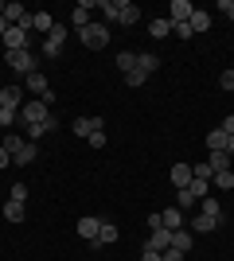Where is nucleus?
I'll use <instances>...</instances> for the list:
<instances>
[{"instance_id": "f257e3e1", "label": "nucleus", "mask_w": 234, "mask_h": 261, "mask_svg": "<svg viewBox=\"0 0 234 261\" xmlns=\"http://www.w3.org/2000/svg\"><path fill=\"white\" fill-rule=\"evenodd\" d=\"M82 43L90 47V51H101V47L110 43V28H106V23H90V28H82Z\"/></svg>"}, {"instance_id": "f03ea898", "label": "nucleus", "mask_w": 234, "mask_h": 261, "mask_svg": "<svg viewBox=\"0 0 234 261\" xmlns=\"http://www.w3.org/2000/svg\"><path fill=\"white\" fill-rule=\"evenodd\" d=\"M20 117H23V125H39V121H47V117H55L51 109L43 106V101L35 98V101H23V109H20Z\"/></svg>"}, {"instance_id": "7ed1b4c3", "label": "nucleus", "mask_w": 234, "mask_h": 261, "mask_svg": "<svg viewBox=\"0 0 234 261\" xmlns=\"http://www.w3.org/2000/svg\"><path fill=\"white\" fill-rule=\"evenodd\" d=\"M63 43H67V23H55V28H51V35L43 39V55H51V59H55V55L63 51Z\"/></svg>"}, {"instance_id": "20e7f679", "label": "nucleus", "mask_w": 234, "mask_h": 261, "mask_svg": "<svg viewBox=\"0 0 234 261\" xmlns=\"http://www.w3.org/2000/svg\"><path fill=\"white\" fill-rule=\"evenodd\" d=\"M8 66L20 70V74H32L35 70V55L32 51H8Z\"/></svg>"}, {"instance_id": "39448f33", "label": "nucleus", "mask_w": 234, "mask_h": 261, "mask_svg": "<svg viewBox=\"0 0 234 261\" xmlns=\"http://www.w3.org/2000/svg\"><path fill=\"white\" fill-rule=\"evenodd\" d=\"M191 12H195L191 0H172V4H168V20H172V23H188Z\"/></svg>"}, {"instance_id": "423d86ee", "label": "nucleus", "mask_w": 234, "mask_h": 261, "mask_svg": "<svg viewBox=\"0 0 234 261\" xmlns=\"http://www.w3.org/2000/svg\"><path fill=\"white\" fill-rule=\"evenodd\" d=\"M59 129V117H47V121H39V125H23V137H28V141H39V137H47V133H55Z\"/></svg>"}, {"instance_id": "0eeeda50", "label": "nucleus", "mask_w": 234, "mask_h": 261, "mask_svg": "<svg viewBox=\"0 0 234 261\" xmlns=\"http://www.w3.org/2000/svg\"><path fill=\"white\" fill-rule=\"evenodd\" d=\"M137 20H141V8H137L133 0H117V23L129 28V23H137Z\"/></svg>"}, {"instance_id": "6e6552de", "label": "nucleus", "mask_w": 234, "mask_h": 261, "mask_svg": "<svg viewBox=\"0 0 234 261\" xmlns=\"http://www.w3.org/2000/svg\"><path fill=\"white\" fill-rule=\"evenodd\" d=\"M0 43L8 47V51H28V32H23V28H8Z\"/></svg>"}, {"instance_id": "1a4fd4ad", "label": "nucleus", "mask_w": 234, "mask_h": 261, "mask_svg": "<svg viewBox=\"0 0 234 261\" xmlns=\"http://www.w3.org/2000/svg\"><path fill=\"white\" fill-rule=\"evenodd\" d=\"M90 12H94V0H82V4H74V12H70V23H74L78 32H82V28H90Z\"/></svg>"}, {"instance_id": "9d476101", "label": "nucleus", "mask_w": 234, "mask_h": 261, "mask_svg": "<svg viewBox=\"0 0 234 261\" xmlns=\"http://www.w3.org/2000/svg\"><path fill=\"white\" fill-rule=\"evenodd\" d=\"M160 222H164V230H184V226H188V218H184V211H179V207L160 211Z\"/></svg>"}, {"instance_id": "9b49d317", "label": "nucleus", "mask_w": 234, "mask_h": 261, "mask_svg": "<svg viewBox=\"0 0 234 261\" xmlns=\"http://www.w3.org/2000/svg\"><path fill=\"white\" fill-rule=\"evenodd\" d=\"M101 129H106L101 117H74V133L78 137H90V133H101Z\"/></svg>"}, {"instance_id": "f8f14e48", "label": "nucleus", "mask_w": 234, "mask_h": 261, "mask_svg": "<svg viewBox=\"0 0 234 261\" xmlns=\"http://www.w3.org/2000/svg\"><path fill=\"white\" fill-rule=\"evenodd\" d=\"M98 230H101V218H94V215L78 218V234H82L86 242H98Z\"/></svg>"}, {"instance_id": "ddd939ff", "label": "nucleus", "mask_w": 234, "mask_h": 261, "mask_svg": "<svg viewBox=\"0 0 234 261\" xmlns=\"http://www.w3.org/2000/svg\"><path fill=\"white\" fill-rule=\"evenodd\" d=\"M168 246H172V230H152V234H148V246H145V250H156V253H164Z\"/></svg>"}, {"instance_id": "4468645a", "label": "nucleus", "mask_w": 234, "mask_h": 261, "mask_svg": "<svg viewBox=\"0 0 234 261\" xmlns=\"http://www.w3.org/2000/svg\"><path fill=\"white\" fill-rule=\"evenodd\" d=\"M188 28H191V35H199V32H211V12H191V20H188Z\"/></svg>"}, {"instance_id": "2eb2a0df", "label": "nucleus", "mask_w": 234, "mask_h": 261, "mask_svg": "<svg viewBox=\"0 0 234 261\" xmlns=\"http://www.w3.org/2000/svg\"><path fill=\"white\" fill-rule=\"evenodd\" d=\"M179 191H188V195L199 203V199L211 195V179H191V184H188V187H179Z\"/></svg>"}, {"instance_id": "dca6fc26", "label": "nucleus", "mask_w": 234, "mask_h": 261, "mask_svg": "<svg viewBox=\"0 0 234 261\" xmlns=\"http://www.w3.org/2000/svg\"><path fill=\"white\" fill-rule=\"evenodd\" d=\"M199 203H203V211H199V215H207V218H215V222H219V226H223V222H226V215H223V207H219V199H211V195H207V199H199Z\"/></svg>"}, {"instance_id": "f3484780", "label": "nucleus", "mask_w": 234, "mask_h": 261, "mask_svg": "<svg viewBox=\"0 0 234 261\" xmlns=\"http://www.w3.org/2000/svg\"><path fill=\"white\" fill-rule=\"evenodd\" d=\"M191 179H195L191 164H176V168H172V184H176V191H179V187H188Z\"/></svg>"}, {"instance_id": "a211bd4d", "label": "nucleus", "mask_w": 234, "mask_h": 261, "mask_svg": "<svg viewBox=\"0 0 234 261\" xmlns=\"http://www.w3.org/2000/svg\"><path fill=\"white\" fill-rule=\"evenodd\" d=\"M172 246H176L179 253H188L191 246H195V238H191V230L184 226V230H172Z\"/></svg>"}, {"instance_id": "6ab92c4d", "label": "nucleus", "mask_w": 234, "mask_h": 261, "mask_svg": "<svg viewBox=\"0 0 234 261\" xmlns=\"http://www.w3.org/2000/svg\"><path fill=\"white\" fill-rule=\"evenodd\" d=\"M20 101H23V90H20V86H4V90H0V106L20 109Z\"/></svg>"}, {"instance_id": "aec40b11", "label": "nucleus", "mask_w": 234, "mask_h": 261, "mask_svg": "<svg viewBox=\"0 0 234 261\" xmlns=\"http://www.w3.org/2000/svg\"><path fill=\"white\" fill-rule=\"evenodd\" d=\"M110 242H117V226H113V222H106V218H101L98 242H90V246H110Z\"/></svg>"}, {"instance_id": "412c9836", "label": "nucleus", "mask_w": 234, "mask_h": 261, "mask_svg": "<svg viewBox=\"0 0 234 261\" xmlns=\"http://www.w3.org/2000/svg\"><path fill=\"white\" fill-rule=\"evenodd\" d=\"M191 230H195V234H215V230H219V222H215V218H207V215H195V218H191Z\"/></svg>"}, {"instance_id": "4be33fe9", "label": "nucleus", "mask_w": 234, "mask_h": 261, "mask_svg": "<svg viewBox=\"0 0 234 261\" xmlns=\"http://www.w3.org/2000/svg\"><path fill=\"white\" fill-rule=\"evenodd\" d=\"M148 35H156V39H164V35H172V20H164V16H156V20H148Z\"/></svg>"}, {"instance_id": "5701e85b", "label": "nucleus", "mask_w": 234, "mask_h": 261, "mask_svg": "<svg viewBox=\"0 0 234 261\" xmlns=\"http://www.w3.org/2000/svg\"><path fill=\"white\" fill-rule=\"evenodd\" d=\"M28 90H32L35 98H43V94H47V90H51V86H47V78L39 74V70H32V74H28Z\"/></svg>"}, {"instance_id": "b1692460", "label": "nucleus", "mask_w": 234, "mask_h": 261, "mask_svg": "<svg viewBox=\"0 0 234 261\" xmlns=\"http://www.w3.org/2000/svg\"><path fill=\"white\" fill-rule=\"evenodd\" d=\"M23 144H28V141H23V137H16V133H4V137H0V148H4V152H12V156L20 152Z\"/></svg>"}, {"instance_id": "393cba45", "label": "nucleus", "mask_w": 234, "mask_h": 261, "mask_svg": "<svg viewBox=\"0 0 234 261\" xmlns=\"http://www.w3.org/2000/svg\"><path fill=\"white\" fill-rule=\"evenodd\" d=\"M226 141H230V137H226L223 129H211V137H207V148H211V152H226Z\"/></svg>"}, {"instance_id": "a878e982", "label": "nucleus", "mask_w": 234, "mask_h": 261, "mask_svg": "<svg viewBox=\"0 0 234 261\" xmlns=\"http://www.w3.org/2000/svg\"><path fill=\"white\" fill-rule=\"evenodd\" d=\"M4 218H8V222H23V203L20 199H8V203H4Z\"/></svg>"}, {"instance_id": "bb28decb", "label": "nucleus", "mask_w": 234, "mask_h": 261, "mask_svg": "<svg viewBox=\"0 0 234 261\" xmlns=\"http://www.w3.org/2000/svg\"><path fill=\"white\" fill-rule=\"evenodd\" d=\"M94 8H101V16H106V28H110V23H117V0H98Z\"/></svg>"}, {"instance_id": "cd10ccee", "label": "nucleus", "mask_w": 234, "mask_h": 261, "mask_svg": "<svg viewBox=\"0 0 234 261\" xmlns=\"http://www.w3.org/2000/svg\"><path fill=\"white\" fill-rule=\"evenodd\" d=\"M32 28H35V32H47V35H51V28H55L51 12H35V16H32Z\"/></svg>"}, {"instance_id": "c85d7f7f", "label": "nucleus", "mask_w": 234, "mask_h": 261, "mask_svg": "<svg viewBox=\"0 0 234 261\" xmlns=\"http://www.w3.org/2000/svg\"><path fill=\"white\" fill-rule=\"evenodd\" d=\"M35 156H39V148H35V144H32V141H28V144H23V148H20V152L12 156V160H16V164H20V168H23V164H32V160H35Z\"/></svg>"}, {"instance_id": "c756f323", "label": "nucleus", "mask_w": 234, "mask_h": 261, "mask_svg": "<svg viewBox=\"0 0 234 261\" xmlns=\"http://www.w3.org/2000/svg\"><path fill=\"white\" fill-rule=\"evenodd\" d=\"M207 164H211V172H226V168H234V160L226 152H211V160H207Z\"/></svg>"}, {"instance_id": "7c9ffc66", "label": "nucleus", "mask_w": 234, "mask_h": 261, "mask_svg": "<svg viewBox=\"0 0 234 261\" xmlns=\"http://www.w3.org/2000/svg\"><path fill=\"white\" fill-rule=\"evenodd\" d=\"M117 70H121V74L137 70V55H133V51H121V55H117Z\"/></svg>"}, {"instance_id": "2f4dec72", "label": "nucleus", "mask_w": 234, "mask_h": 261, "mask_svg": "<svg viewBox=\"0 0 234 261\" xmlns=\"http://www.w3.org/2000/svg\"><path fill=\"white\" fill-rule=\"evenodd\" d=\"M16 117H20V109L0 106V129H12V125H16Z\"/></svg>"}, {"instance_id": "473e14b6", "label": "nucleus", "mask_w": 234, "mask_h": 261, "mask_svg": "<svg viewBox=\"0 0 234 261\" xmlns=\"http://www.w3.org/2000/svg\"><path fill=\"white\" fill-rule=\"evenodd\" d=\"M137 66H141V70H145V74H152V70H156V66H160V59H156V55H137Z\"/></svg>"}, {"instance_id": "72a5a7b5", "label": "nucleus", "mask_w": 234, "mask_h": 261, "mask_svg": "<svg viewBox=\"0 0 234 261\" xmlns=\"http://www.w3.org/2000/svg\"><path fill=\"white\" fill-rule=\"evenodd\" d=\"M211 179H215V187H219V191H226V187H234V172H230V168H226V172H215Z\"/></svg>"}, {"instance_id": "f704fd0d", "label": "nucleus", "mask_w": 234, "mask_h": 261, "mask_svg": "<svg viewBox=\"0 0 234 261\" xmlns=\"http://www.w3.org/2000/svg\"><path fill=\"white\" fill-rule=\"evenodd\" d=\"M145 70H141V66H137V70H129V74H125V82H129V86H145Z\"/></svg>"}, {"instance_id": "c9c22d12", "label": "nucleus", "mask_w": 234, "mask_h": 261, "mask_svg": "<svg viewBox=\"0 0 234 261\" xmlns=\"http://www.w3.org/2000/svg\"><path fill=\"white\" fill-rule=\"evenodd\" d=\"M219 86H223V90H230V94H234V70H223V74H219Z\"/></svg>"}, {"instance_id": "e433bc0d", "label": "nucleus", "mask_w": 234, "mask_h": 261, "mask_svg": "<svg viewBox=\"0 0 234 261\" xmlns=\"http://www.w3.org/2000/svg\"><path fill=\"white\" fill-rule=\"evenodd\" d=\"M86 141H90V148H101V144H106V129H101V133H90Z\"/></svg>"}, {"instance_id": "4c0bfd02", "label": "nucleus", "mask_w": 234, "mask_h": 261, "mask_svg": "<svg viewBox=\"0 0 234 261\" xmlns=\"http://www.w3.org/2000/svg\"><path fill=\"white\" fill-rule=\"evenodd\" d=\"M160 257H164V261H184V253H179V250H176V246H168V250H164V253H160Z\"/></svg>"}, {"instance_id": "58836bf2", "label": "nucleus", "mask_w": 234, "mask_h": 261, "mask_svg": "<svg viewBox=\"0 0 234 261\" xmlns=\"http://www.w3.org/2000/svg\"><path fill=\"white\" fill-rule=\"evenodd\" d=\"M172 32H176L179 39H191V28H188V23H172Z\"/></svg>"}, {"instance_id": "ea45409f", "label": "nucleus", "mask_w": 234, "mask_h": 261, "mask_svg": "<svg viewBox=\"0 0 234 261\" xmlns=\"http://www.w3.org/2000/svg\"><path fill=\"white\" fill-rule=\"evenodd\" d=\"M191 203H195V199H191V195H188V191H179V199H176V207H179V211H188V207H191Z\"/></svg>"}, {"instance_id": "a19ab883", "label": "nucleus", "mask_w": 234, "mask_h": 261, "mask_svg": "<svg viewBox=\"0 0 234 261\" xmlns=\"http://www.w3.org/2000/svg\"><path fill=\"white\" fill-rule=\"evenodd\" d=\"M12 199H20V203H23V199H28V187H23V184H12Z\"/></svg>"}, {"instance_id": "79ce46f5", "label": "nucleus", "mask_w": 234, "mask_h": 261, "mask_svg": "<svg viewBox=\"0 0 234 261\" xmlns=\"http://www.w3.org/2000/svg\"><path fill=\"white\" fill-rule=\"evenodd\" d=\"M219 12H226V16L234 20V0H219Z\"/></svg>"}, {"instance_id": "37998d69", "label": "nucleus", "mask_w": 234, "mask_h": 261, "mask_svg": "<svg viewBox=\"0 0 234 261\" xmlns=\"http://www.w3.org/2000/svg\"><path fill=\"white\" fill-rule=\"evenodd\" d=\"M219 129H223V133H226V137H234V113H230V117H226V121H223V125H219Z\"/></svg>"}, {"instance_id": "c03bdc74", "label": "nucleus", "mask_w": 234, "mask_h": 261, "mask_svg": "<svg viewBox=\"0 0 234 261\" xmlns=\"http://www.w3.org/2000/svg\"><path fill=\"white\" fill-rule=\"evenodd\" d=\"M141 261H164V257H160L156 250H145V257H141Z\"/></svg>"}, {"instance_id": "a18cd8bd", "label": "nucleus", "mask_w": 234, "mask_h": 261, "mask_svg": "<svg viewBox=\"0 0 234 261\" xmlns=\"http://www.w3.org/2000/svg\"><path fill=\"white\" fill-rule=\"evenodd\" d=\"M12 164V152H4V148H0V168H8Z\"/></svg>"}, {"instance_id": "49530a36", "label": "nucleus", "mask_w": 234, "mask_h": 261, "mask_svg": "<svg viewBox=\"0 0 234 261\" xmlns=\"http://www.w3.org/2000/svg\"><path fill=\"white\" fill-rule=\"evenodd\" d=\"M8 28H12V23L4 20V16H0V39H4V32H8Z\"/></svg>"}, {"instance_id": "de8ad7c7", "label": "nucleus", "mask_w": 234, "mask_h": 261, "mask_svg": "<svg viewBox=\"0 0 234 261\" xmlns=\"http://www.w3.org/2000/svg\"><path fill=\"white\" fill-rule=\"evenodd\" d=\"M226 156H230V160H234V137H230V141H226Z\"/></svg>"}, {"instance_id": "09e8293b", "label": "nucleus", "mask_w": 234, "mask_h": 261, "mask_svg": "<svg viewBox=\"0 0 234 261\" xmlns=\"http://www.w3.org/2000/svg\"><path fill=\"white\" fill-rule=\"evenodd\" d=\"M230 172H234V168H230Z\"/></svg>"}]
</instances>
